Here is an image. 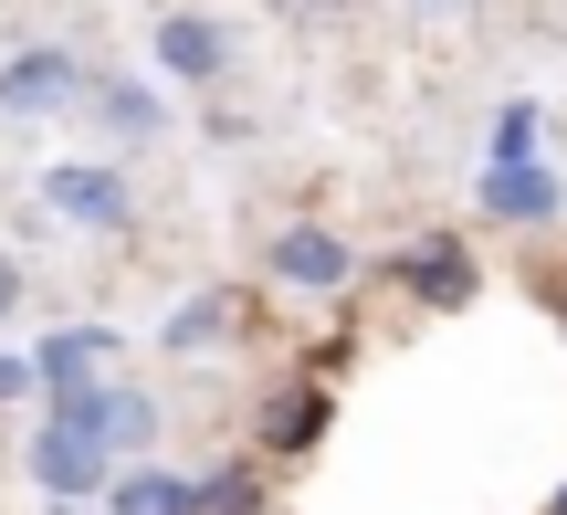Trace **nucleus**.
<instances>
[{"label":"nucleus","mask_w":567,"mask_h":515,"mask_svg":"<svg viewBox=\"0 0 567 515\" xmlns=\"http://www.w3.org/2000/svg\"><path fill=\"white\" fill-rule=\"evenodd\" d=\"M21 295H32V274H21V253L0 243V327H11V316H21Z\"/></svg>","instance_id":"dca6fc26"},{"label":"nucleus","mask_w":567,"mask_h":515,"mask_svg":"<svg viewBox=\"0 0 567 515\" xmlns=\"http://www.w3.org/2000/svg\"><path fill=\"white\" fill-rule=\"evenodd\" d=\"M63 105H84V63L63 53V42L0 53V116H63Z\"/></svg>","instance_id":"20e7f679"},{"label":"nucleus","mask_w":567,"mask_h":515,"mask_svg":"<svg viewBox=\"0 0 567 515\" xmlns=\"http://www.w3.org/2000/svg\"><path fill=\"white\" fill-rule=\"evenodd\" d=\"M567 210V179L547 158H484V222H515V231H547Z\"/></svg>","instance_id":"423d86ee"},{"label":"nucleus","mask_w":567,"mask_h":515,"mask_svg":"<svg viewBox=\"0 0 567 515\" xmlns=\"http://www.w3.org/2000/svg\"><path fill=\"white\" fill-rule=\"evenodd\" d=\"M547 515H567V484H557V495H547Z\"/></svg>","instance_id":"6ab92c4d"},{"label":"nucleus","mask_w":567,"mask_h":515,"mask_svg":"<svg viewBox=\"0 0 567 515\" xmlns=\"http://www.w3.org/2000/svg\"><path fill=\"white\" fill-rule=\"evenodd\" d=\"M389 285H400L410 306L452 316V306H473V295H484V264H473V243H463V231H421V243H400V253H389Z\"/></svg>","instance_id":"f03ea898"},{"label":"nucleus","mask_w":567,"mask_h":515,"mask_svg":"<svg viewBox=\"0 0 567 515\" xmlns=\"http://www.w3.org/2000/svg\"><path fill=\"white\" fill-rule=\"evenodd\" d=\"M84 116H95L116 147H147V137L168 126V95H158L147 74H84Z\"/></svg>","instance_id":"1a4fd4ad"},{"label":"nucleus","mask_w":567,"mask_h":515,"mask_svg":"<svg viewBox=\"0 0 567 515\" xmlns=\"http://www.w3.org/2000/svg\"><path fill=\"white\" fill-rule=\"evenodd\" d=\"M116 474L126 463H116V442L95 432V390H63L53 411H42V432H32V484L53 505H105Z\"/></svg>","instance_id":"f257e3e1"},{"label":"nucleus","mask_w":567,"mask_h":515,"mask_svg":"<svg viewBox=\"0 0 567 515\" xmlns=\"http://www.w3.org/2000/svg\"><path fill=\"white\" fill-rule=\"evenodd\" d=\"M147 53H158L168 84H221V74H231V32H221L210 11H158Z\"/></svg>","instance_id":"0eeeda50"},{"label":"nucleus","mask_w":567,"mask_h":515,"mask_svg":"<svg viewBox=\"0 0 567 515\" xmlns=\"http://www.w3.org/2000/svg\"><path fill=\"white\" fill-rule=\"evenodd\" d=\"M42 210L74 222V231H126L137 222V189H126L116 158H63V168H42Z\"/></svg>","instance_id":"7ed1b4c3"},{"label":"nucleus","mask_w":567,"mask_h":515,"mask_svg":"<svg viewBox=\"0 0 567 515\" xmlns=\"http://www.w3.org/2000/svg\"><path fill=\"white\" fill-rule=\"evenodd\" d=\"M557 316H567V285H557Z\"/></svg>","instance_id":"aec40b11"},{"label":"nucleus","mask_w":567,"mask_h":515,"mask_svg":"<svg viewBox=\"0 0 567 515\" xmlns=\"http://www.w3.org/2000/svg\"><path fill=\"white\" fill-rule=\"evenodd\" d=\"M536 137H547V116H536L526 95H515V105H494V158H536Z\"/></svg>","instance_id":"4468645a"},{"label":"nucleus","mask_w":567,"mask_h":515,"mask_svg":"<svg viewBox=\"0 0 567 515\" xmlns=\"http://www.w3.org/2000/svg\"><path fill=\"white\" fill-rule=\"evenodd\" d=\"M32 390H42V369H32V358H11V348H0V411H21Z\"/></svg>","instance_id":"2eb2a0df"},{"label":"nucleus","mask_w":567,"mask_h":515,"mask_svg":"<svg viewBox=\"0 0 567 515\" xmlns=\"http://www.w3.org/2000/svg\"><path fill=\"white\" fill-rule=\"evenodd\" d=\"M105 515H200V474H168V463H126L105 484Z\"/></svg>","instance_id":"9b49d317"},{"label":"nucleus","mask_w":567,"mask_h":515,"mask_svg":"<svg viewBox=\"0 0 567 515\" xmlns=\"http://www.w3.org/2000/svg\"><path fill=\"white\" fill-rule=\"evenodd\" d=\"M116 348H126V337L105 327V316H95V327H53V337L32 348V369H42V400H63V390H95Z\"/></svg>","instance_id":"9d476101"},{"label":"nucleus","mask_w":567,"mask_h":515,"mask_svg":"<svg viewBox=\"0 0 567 515\" xmlns=\"http://www.w3.org/2000/svg\"><path fill=\"white\" fill-rule=\"evenodd\" d=\"M326 411H337V400H326V379H295V390L264 411V453H284V463L316 453V442H326Z\"/></svg>","instance_id":"ddd939ff"},{"label":"nucleus","mask_w":567,"mask_h":515,"mask_svg":"<svg viewBox=\"0 0 567 515\" xmlns=\"http://www.w3.org/2000/svg\"><path fill=\"white\" fill-rule=\"evenodd\" d=\"M284 11H358V0H284Z\"/></svg>","instance_id":"f3484780"},{"label":"nucleus","mask_w":567,"mask_h":515,"mask_svg":"<svg viewBox=\"0 0 567 515\" xmlns=\"http://www.w3.org/2000/svg\"><path fill=\"white\" fill-rule=\"evenodd\" d=\"M264 274H274V285H295V295H337L347 274H358V253H347V231L295 222V231H274V243H264Z\"/></svg>","instance_id":"39448f33"},{"label":"nucleus","mask_w":567,"mask_h":515,"mask_svg":"<svg viewBox=\"0 0 567 515\" xmlns=\"http://www.w3.org/2000/svg\"><path fill=\"white\" fill-rule=\"evenodd\" d=\"M243 327H252V295H243V285H210V295H189V306H168L158 348H168V358H221Z\"/></svg>","instance_id":"6e6552de"},{"label":"nucleus","mask_w":567,"mask_h":515,"mask_svg":"<svg viewBox=\"0 0 567 515\" xmlns=\"http://www.w3.org/2000/svg\"><path fill=\"white\" fill-rule=\"evenodd\" d=\"M95 432L116 442V463H147V442H158V400H147L137 379H95Z\"/></svg>","instance_id":"f8f14e48"},{"label":"nucleus","mask_w":567,"mask_h":515,"mask_svg":"<svg viewBox=\"0 0 567 515\" xmlns=\"http://www.w3.org/2000/svg\"><path fill=\"white\" fill-rule=\"evenodd\" d=\"M410 11H431V21H442V11H463V0H410Z\"/></svg>","instance_id":"a211bd4d"}]
</instances>
